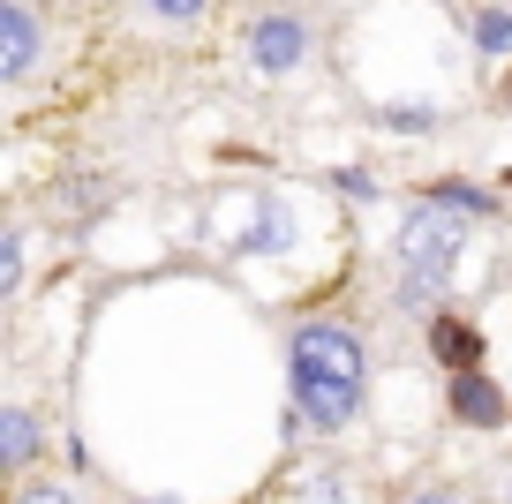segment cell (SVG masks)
Wrapping results in <instances>:
<instances>
[{"label": "cell", "instance_id": "9c48e42d", "mask_svg": "<svg viewBox=\"0 0 512 504\" xmlns=\"http://www.w3.org/2000/svg\"><path fill=\"white\" fill-rule=\"evenodd\" d=\"M98 196H106V181H68V189H53V211H68V219H98Z\"/></svg>", "mask_w": 512, "mask_h": 504}, {"label": "cell", "instance_id": "7a4b0ae2", "mask_svg": "<svg viewBox=\"0 0 512 504\" xmlns=\"http://www.w3.org/2000/svg\"><path fill=\"white\" fill-rule=\"evenodd\" d=\"M467 249V219L445 204H422L415 219L400 226V264L407 271H430V279H452V264H460Z\"/></svg>", "mask_w": 512, "mask_h": 504}, {"label": "cell", "instance_id": "5bb4252c", "mask_svg": "<svg viewBox=\"0 0 512 504\" xmlns=\"http://www.w3.org/2000/svg\"><path fill=\"white\" fill-rule=\"evenodd\" d=\"M16 504H76V497H68L61 482H31V489H23V497H16Z\"/></svg>", "mask_w": 512, "mask_h": 504}, {"label": "cell", "instance_id": "277c9868", "mask_svg": "<svg viewBox=\"0 0 512 504\" xmlns=\"http://www.w3.org/2000/svg\"><path fill=\"white\" fill-rule=\"evenodd\" d=\"M31 61H38V16L8 0V8H0V76L23 83V76H31Z\"/></svg>", "mask_w": 512, "mask_h": 504}, {"label": "cell", "instance_id": "2e32d148", "mask_svg": "<svg viewBox=\"0 0 512 504\" xmlns=\"http://www.w3.org/2000/svg\"><path fill=\"white\" fill-rule=\"evenodd\" d=\"M287 504H332V482H309V489H294Z\"/></svg>", "mask_w": 512, "mask_h": 504}, {"label": "cell", "instance_id": "8992f818", "mask_svg": "<svg viewBox=\"0 0 512 504\" xmlns=\"http://www.w3.org/2000/svg\"><path fill=\"white\" fill-rule=\"evenodd\" d=\"M430 347H437V362H445L452 377H460V369H475V331H467V324H452V316H437Z\"/></svg>", "mask_w": 512, "mask_h": 504}, {"label": "cell", "instance_id": "30bf717a", "mask_svg": "<svg viewBox=\"0 0 512 504\" xmlns=\"http://www.w3.org/2000/svg\"><path fill=\"white\" fill-rule=\"evenodd\" d=\"M422 204H445V211H460V219H475V211H490V196L482 189H467V181H437Z\"/></svg>", "mask_w": 512, "mask_h": 504}, {"label": "cell", "instance_id": "ac0fdd59", "mask_svg": "<svg viewBox=\"0 0 512 504\" xmlns=\"http://www.w3.org/2000/svg\"><path fill=\"white\" fill-rule=\"evenodd\" d=\"M151 504H166V497H151Z\"/></svg>", "mask_w": 512, "mask_h": 504}, {"label": "cell", "instance_id": "7c38bea8", "mask_svg": "<svg viewBox=\"0 0 512 504\" xmlns=\"http://www.w3.org/2000/svg\"><path fill=\"white\" fill-rule=\"evenodd\" d=\"M384 121H392V128H407V136H415V128H437V113H430V106H392V113H384Z\"/></svg>", "mask_w": 512, "mask_h": 504}, {"label": "cell", "instance_id": "8fae6325", "mask_svg": "<svg viewBox=\"0 0 512 504\" xmlns=\"http://www.w3.org/2000/svg\"><path fill=\"white\" fill-rule=\"evenodd\" d=\"M23 286V234H0V294Z\"/></svg>", "mask_w": 512, "mask_h": 504}, {"label": "cell", "instance_id": "3957f363", "mask_svg": "<svg viewBox=\"0 0 512 504\" xmlns=\"http://www.w3.org/2000/svg\"><path fill=\"white\" fill-rule=\"evenodd\" d=\"M309 53V23L287 16V8H272V16L249 23V68L256 76H287V68H302Z\"/></svg>", "mask_w": 512, "mask_h": 504}, {"label": "cell", "instance_id": "ba28073f", "mask_svg": "<svg viewBox=\"0 0 512 504\" xmlns=\"http://www.w3.org/2000/svg\"><path fill=\"white\" fill-rule=\"evenodd\" d=\"M31 452H38V429H31V414H23V407H8V414H0V459H8V467H23Z\"/></svg>", "mask_w": 512, "mask_h": 504}, {"label": "cell", "instance_id": "6da1fadb", "mask_svg": "<svg viewBox=\"0 0 512 504\" xmlns=\"http://www.w3.org/2000/svg\"><path fill=\"white\" fill-rule=\"evenodd\" d=\"M362 339L339 324H309L302 339H294V407L309 414L317 429H339L354 422V407H362Z\"/></svg>", "mask_w": 512, "mask_h": 504}, {"label": "cell", "instance_id": "4fadbf2b", "mask_svg": "<svg viewBox=\"0 0 512 504\" xmlns=\"http://www.w3.org/2000/svg\"><path fill=\"white\" fill-rule=\"evenodd\" d=\"M151 8H159L166 23H196V16H204V0H151Z\"/></svg>", "mask_w": 512, "mask_h": 504}, {"label": "cell", "instance_id": "e0dca14e", "mask_svg": "<svg viewBox=\"0 0 512 504\" xmlns=\"http://www.w3.org/2000/svg\"><path fill=\"white\" fill-rule=\"evenodd\" d=\"M415 504H452V497H415Z\"/></svg>", "mask_w": 512, "mask_h": 504}, {"label": "cell", "instance_id": "52a82bcc", "mask_svg": "<svg viewBox=\"0 0 512 504\" xmlns=\"http://www.w3.org/2000/svg\"><path fill=\"white\" fill-rule=\"evenodd\" d=\"M467 38H475V53H512V8H482V16H467Z\"/></svg>", "mask_w": 512, "mask_h": 504}, {"label": "cell", "instance_id": "5b68a950", "mask_svg": "<svg viewBox=\"0 0 512 504\" xmlns=\"http://www.w3.org/2000/svg\"><path fill=\"white\" fill-rule=\"evenodd\" d=\"M452 414H460V422H505V392H497L490 377H482V369H460V377H452Z\"/></svg>", "mask_w": 512, "mask_h": 504}, {"label": "cell", "instance_id": "9a60e30c", "mask_svg": "<svg viewBox=\"0 0 512 504\" xmlns=\"http://www.w3.org/2000/svg\"><path fill=\"white\" fill-rule=\"evenodd\" d=\"M339 189H347V196H362V204H369V196H377V181H369V174H354V166H347V174H339Z\"/></svg>", "mask_w": 512, "mask_h": 504}]
</instances>
